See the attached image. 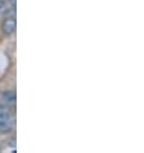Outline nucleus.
Returning a JSON list of instances; mask_svg holds the SVG:
<instances>
[{
    "label": "nucleus",
    "mask_w": 144,
    "mask_h": 153,
    "mask_svg": "<svg viewBox=\"0 0 144 153\" xmlns=\"http://www.w3.org/2000/svg\"><path fill=\"white\" fill-rule=\"evenodd\" d=\"M10 125H13V120L9 118V114H0V129L7 130L10 127Z\"/></svg>",
    "instance_id": "nucleus-3"
},
{
    "label": "nucleus",
    "mask_w": 144,
    "mask_h": 153,
    "mask_svg": "<svg viewBox=\"0 0 144 153\" xmlns=\"http://www.w3.org/2000/svg\"><path fill=\"white\" fill-rule=\"evenodd\" d=\"M1 99L4 100V103H7L8 105H9V104H14L16 100H17L16 93L13 90H5V91H3Z\"/></svg>",
    "instance_id": "nucleus-2"
},
{
    "label": "nucleus",
    "mask_w": 144,
    "mask_h": 153,
    "mask_svg": "<svg viewBox=\"0 0 144 153\" xmlns=\"http://www.w3.org/2000/svg\"><path fill=\"white\" fill-rule=\"evenodd\" d=\"M17 22H16V16H5V19L1 23V31L5 35H12L16 31Z\"/></svg>",
    "instance_id": "nucleus-1"
}]
</instances>
